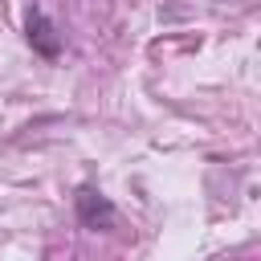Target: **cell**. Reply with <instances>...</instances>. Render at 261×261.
<instances>
[{
	"instance_id": "1",
	"label": "cell",
	"mask_w": 261,
	"mask_h": 261,
	"mask_svg": "<svg viewBox=\"0 0 261 261\" xmlns=\"http://www.w3.org/2000/svg\"><path fill=\"white\" fill-rule=\"evenodd\" d=\"M77 220H82L86 228H94V232H106V228H114V204H110L102 192L82 188V192H77Z\"/></svg>"
},
{
	"instance_id": "2",
	"label": "cell",
	"mask_w": 261,
	"mask_h": 261,
	"mask_svg": "<svg viewBox=\"0 0 261 261\" xmlns=\"http://www.w3.org/2000/svg\"><path fill=\"white\" fill-rule=\"evenodd\" d=\"M24 29H29V45H33L41 57H49V61H53V57L61 53V37H57L53 20H49L41 8H33V12H29V24H24Z\"/></svg>"
}]
</instances>
